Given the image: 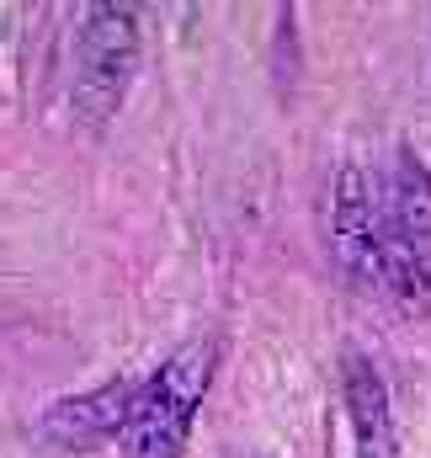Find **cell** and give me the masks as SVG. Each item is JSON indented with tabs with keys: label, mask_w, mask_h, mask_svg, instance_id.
<instances>
[{
	"label": "cell",
	"mask_w": 431,
	"mask_h": 458,
	"mask_svg": "<svg viewBox=\"0 0 431 458\" xmlns=\"http://www.w3.org/2000/svg\"><path fill=\"white\" fill-rule=\"evenodd\" d=\"M330 245H335V261H341L346 283H357L373 299L427 310V293H421V283H416V272H410V261L394 240V225L384 214L373 165H341L335 203H330Z\"/></svg>",
	"instance_id": "1"
},
{
	"label": "cell",
	"mask_w": 431,
	"mask_h": 458,
	"mask_svg": "<svg viewBox=\"0 0 431 458\" xmlns=\"http://www.w3.org/2000/svg\"><path fill=\"white\" fill-rule=\"evenodd\" d=\"M214 362H218V342L198 336V342L176 346L149 378H139L117 454L123 458H187L192 443V421L198 405L214 384Z\"/></svg>",
	"instance_id": "2"
},
{
	"label": "cell",
	"mask_w": 431,
	"mask_h": 458,
	"mask_svg": "<svg viewBox=\"0 0 431 458\" xmlns=\"http://www.w3.org/2000/svg\"><path fill=\"white\" fill-rule=\"evenodd\" d=\"M139 70V11L123 0H97L80 11L75 27V75H70V107L80 128L102 133Z\"/></svg>",
	"instance_id": "3"
},
{
	"label": "cell",
	"mask_w": 431,
	"mask_h": 458,
	"mask_svg": "<svg viewBox=\"0 0 431 458\" xmlns=\"http://www.w3.org/2000/svg\"><path fill=\"white\" fill-rule=\"evenodd\" d=\"M373 176H378V198H384V214L394 225V240H400V250H405V261H410V272H416V283H421V293L431 304V171L427 160L410 144H400L384 165H373Z\"/></svg>",
	"instance_id": "4"
},
{
	"label": "cell",
	"mask_w": 431,
	"mask_h": 458,
	"mask_svg": "<svg viewBox=\"0 0 431 458\" xmlns=\"http://www.w3.org/2000/svg\"><path fill=\"white\" fill-rule=\"evenodd\" d=\"M133 389H139V378H112L102 389L54 400L38 421V437L59 454H91L102 443H117L123 421H128V405H133Z\"/></svg>",
	"instance_id": "5"
},
{
	"label": "cell",
	"mask_w": 431,
	"mask_h": 458,
	"mask_svg": "<svg viewBox=\"0 0 431 458\" xmlns=\"http://www.w3.org/2000/svg\"><path fill=\"white\" fill-rule=\"evenodd\" d=\"M341 394H346V421H351V443L357 458H394L400 454V432H394V405L389 389L378 378V368L351 352L341 368Z\"/></svg>",
	"instance_id": "6"
},
{
	"label": "cell",
	"mask_w": 431,
	"mask_h": 458,
	"mask_svg": "<svg viewBox=\"0 0 431 458\" xmlns=\"http://www.w3.org/2000/svg\"><path fill=\"white\" fill-rule=\"evenodd\" d=\"M234 458H261V454H234Z\"/></svg>",
	"instance_id": "7"
}]
</instances>
